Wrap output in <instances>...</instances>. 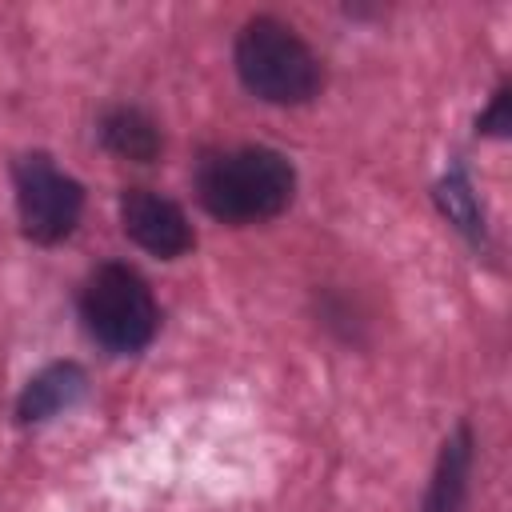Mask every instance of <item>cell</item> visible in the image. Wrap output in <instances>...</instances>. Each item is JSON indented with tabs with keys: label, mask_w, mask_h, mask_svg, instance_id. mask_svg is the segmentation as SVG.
Masks as SVG:
<instances>
[{
	"label": "cell",
	"mask_w": 512,
	"mask_h": 512,
	"mask_svg": "<svg viewBox=\"0 0 512 512\" xmlns=\"http://www.w3.org/2000/svg\"><path fill=\"white\" fill-rule=\"evenodd\" d=\"M292 188V164L272 148H236L200 168V200L228 224H252L284 212Z\"/></svg>",
	"instance_id": "cell-1"
},
{
	"label": "cell",
	"mask_w": 512,
	"mask_h": 512,
	"mask_svg": "<svg viewBox=\"0 0 512 512\" xmlns=\"http://www.w3.org/2000/svg\"><path fill=\"white\" fill-rule=\"evenodd\" d=\"M236 72L268 104H304L320 88V64L312 48L280 20L256 16L236 40Z\"/></svg>",
	"instance_id": "cell-2"
},
{
	"label": "cell",
	"mask_w": 512,
	"mask_h": 512,
	"mask_svg": "<svg viewBox=\"0 0 512 512\" xmlns=\"http://www.w3.org/2000/svg\"><path fill=\"white\" fill-rule=\"evenodd\" d=\"M80 312L88 332L112 352H140L156 336L160 320L148 284L124 264H104L88 276Z\"/></svg>",
	"instance_id": "cell-3"
},
{
	"label": "cell",
	"mask_w": 512,
	"mask_h": 512,
	"mask_svg": "<svg viewBox=\"0 0 512 512\" xmlns=\"http://www.w3.org/2000/svg\"><path fill=\"white\" fill-rule=\"evenodd\" d=\"M16 208H20V228L28 240L56 244L76 228L84 192L44 152H32L16 160Z\"/></svg>",
	"instance_id": "cell-4"
},
{
	"label": "cell",
	"mask_w": 512,
	"mask_h": 512,
	"mask_svg": "<svg viewBox=\"0 0 512 512\" xmlns=\"http://www.w3.org/2000/svg\"><path fill=\"white\" fill-rule=\"evenodd\" d=\"M120 224L152 256L176 260V256H184L192 248V228H188L184 212L172 200H164V196H156L148 188H128L120 196Z\"/></svg>",
	"instance_id": "cell-5"
},
{
	"label": "cell",
	"mask_w": 512,
	"mask_h": 512,
	"mask_svg": "<svg viewBox=\"0 0 512 512\" xmlns=\"http://www.w3.org/2000/svg\"><path fill=\"white\" fill-rule=\"evenodd\" d=\"M84 392V372L76 364H48L44 372H36L24 392H20V404H16V416L24 424H40L56 412H64L68 404H76Z\"/></svg>",
	"instance_id": "cell-6"
},
{
	"label": "cell",
	"mask_w": 512,
	"mask_h": 512,
	"mask_svg": "<svg viewBox=\"0 0 512 512\" xmlns=\"http://www.w3.org/2000/svg\"><path fill=\"white\" fill-rule=\"evenodd\" d=\"M468 464H472V432L468 424H460L440 448L432 488L424 496V512H460L464 492H468Z\"/></svg>",
	"instance_id": "cell-7"
},
{
	"label": "cell",
	"mask_w": 512,
	"mask_h": 512,
	"mask_svg": "<svg viewBox=\"0 0 512 512\" xmlns=\"http://www.w3.org/2000/svg\"><path fill=\"white\" fill-rule=\"evenodd\" d=\"M100 136H104V144H108L116 156H124V160H156V152H160V132H156V124H152L144 112H136V108H116V112H108V116L100 120Z\"/></svg>",
	"instance_id": "cell-8"
},
{
	"label": "cell",
	"mask_w": 512,
	"mask_h": 512,
	"mask_svg": "<svg viewBox=\"0 0 512 512\" xmlns=\"http://www.w3.org/2000/svg\"><path fill=\"white\" fill-rule=\"evenodd\" d=\"M440 204H444V212L456 220V228H464L468 236H480V208H476L472 188H468V180H464L460 172L440 184Z\"/></svg>",
	"instance_id": "cell-9"
},
{
	"label": "cell",
	"mask_w": 512,
	"mask_h": 512,
	"mask_svg": "<svg viewBox=\"0 0 512 512\" xmlns=\"http://www.w3.org/2000/svg\"><path fill=\"white\" fill-rule=\"evenodd\" d=\"M480 128H484V132H496V136H500V132H508V92H504V88L496 92V100H492L488 116H480Z\"/></svg>",
	"instance_id": "cell-10"
}]
</instances>
